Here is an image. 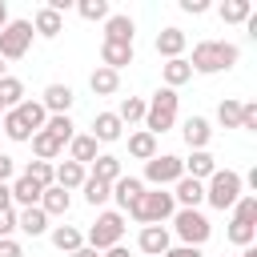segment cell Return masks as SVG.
I'll return each mask as SVG.
<instances>
[{"label": "cell", "mask_w": 257, "mask_h": 257, "mask_svg": "<svg viewBox=\"0 0 257 257\" xmlns=\"http://www.w3.org/2000/svg\"><path fill=\"white\" fill-rule=\"evenodd\" d=\"M80 189H84V201H88L92 209H100V205L108 201V189H112V185H104V181H96V177H84Z\"/></svg>", "instance_id": "obj_38"}, {"label": "cell", "mask_w": 257, "mask_h": 257, "mask_svg": "<svg viewBox=\"0 0 257 257\" xmlns=\"http://www.w3.org/2000/svg\"><path fill=\"white\" fill-rule=\"evenodd\" d=\"M120 237H124V213H116V209H104V213H96V221L88 225V233H84V245H88V249H96V253H104V249L120 245Z\"/></svg>", "instance_id": "obj_4"}, {"label": "cell", "mask_w": 257, "mask_h": 257, "mask_svg": "<svg viewBox=\"0 0 257 257\" xmlns=\"http://www.w3.org/2000/svg\"><path fill=\"white\" fill-rule=\"evenodd\" d=\"M241 257H257V245H249V249H241Z\"/></svg>", "instance_id": "obj_53"}, {"label": "cell", "mask_w": 257, "mask_h": 257, "mask_svg": "<svg viewBox=\"0 0 257 257\" xmlns=\"http://www.w3.org/2000/svg\"><path fill=\"white\" fill-rule=\"evenodd\" d=\"M241 189H245V185H241V173H237V169H217V173L205 181V201H209L213 209L225 213V209L237 205Z\"/></svg>", "instance_id": "obj_5"}, {"label": "cell", "mask_w": 257, "mask_h": 257, "mask_svg": "<svg viewBox=\"0 0 257 257\" xmlns=\"http://www.w3.org/2000/svg\"><path fill=\"white\" fill-rule=\"evenodd\" d=\"M237 60H241L237 44H229V40H201V44H193L189 68L201 72V76H213V72H229Z\"/></svg>", "instance_id": "obj_1"}, {"label": "cell", "mask_w": 257, "mask_h": 257, "mask_svg": "<svg viewBox=\"0 0 257 257\" xmlns=\"http://www.w3.org/2000/svg\"><path fill=\"white\" fill-rule=\"evenodd\" d=\"M181 52H185V32H181V28H173V24H169V28H161V32H157V56L177 60Z\"/></svg>", "instance_id": "obj_22"}, {"label": "cell", "mask_w": 257, "mask_h": 257, "mask_svg": "<svg viewBox=\"0 0 257 257\" xmlns=\"http://www.w3.org/2000/svg\"><path fill=\"white\" fill-rule=\"evenodd\" d=\"M0 257H24L20 241H16V237H0Z\"/></svg>", "instance_id": "obj_46"}, {"label": "cell", "mask_w": 257, "mask_h": 257, "mask_svg": "<svg viewBox=\"0 0 257 257\" xmlns=\"http://www.w3.org/2000/svg\"><path fill=\"white\" fill-rule=\"evenodd\" d=\"M161 80H165V88H181V84H189L193 80V68H189V60L185 56H177V60H165L161 64Z\"/></svg>", "instance_id": "obj_24"}, {"label": "cell", "mask_w": 257, "mask_h": 257, "mask_svg": "<svg viewBox=\"0 0 257 257\" xmlns=\"http://www.w3.org/2000/svg\"><path fill=\"white\" fill-rule=\"evenodd\" d=\"M185 177V165H181V157H173V153H157L153 161H145V189L153 185V189H165V185H177Z\"/></svg>", "instance_id": "obj_8"}, {"label": "cell", "mask_w": 257, "mask_h": 257, "mask_svg": "<svg viewBox=\"0 0 257 257\" xmlns=\"http://www.w3.org/2000/svg\"><path fill=\"white\" fill-rule=\"evenodd\" d=\"M120 133H124V124L116 120V112H96L92 116V141L96 145H112V141H120Z\"/></svg>", "instance_id": "obj_13"}, {"label": "cell", "mask_w": 257, "mask_h": 257, "mask_svg": "<svg viewBox=\"0 0 257 257\" xmlns=\"http://www.w3.org/2000/svg\"><path fill=\"white\" fill-rule=\"evenodd\" d=\"M0 128H4V137H8V141H16V145L32 141V128L20 120V112H16V108H8V112L0 116Z\"/></svg>", "instance_id": "obj_30"}, {"label": "cell", "mask_w": 257, "mask_h": 257, "mask_svg": "<svg viewBox=\"0 0 257 257\" xmlns=\"http://www.w3.org/2000/svg\"><path fill=\"white\" fill-rule=\"evenodd\" d=\"M233 221L257 225V197H253V193H241V197H237V205H233Z\"/></svg>", "instance_id": "obj_39"}, {"label": "cell", "mask_w": 257, "mask_h": 257, "mask_svg": "<svg viewBox=\"0 0 257 257\" xmlns=\"http://www.w3.org/2000/svg\"><path fill=\"white\" fill-rule=\"evenodd\" d=\"M100 257H128V249H124V245H112V249H104Z\"/></svg>", "instance_id": "obj_50"}, {"label": "cell", "mask_w": 257, "mask_h": 257, "mask_svg": "<svg viewBox=\"0 0 257 257\" xmlns=\"http://www.w3.org/2000/svg\"><path fill=\"white\" fill-rule=\"evenodd\" d=\"M217 16H221L225 24H245V20L253 16V0H225V4L217 8Z\"/></svg>", "instance_id": "obj_32"}, {"label": "cell", "mask_w": 257, "mask_h": 257, "mask_svg": "<svg viewBox=\"0 0 257 257\" xmlns=\"http://www.w3.org/2000/svg\"><path fill=\"white\" fill-rule=\"evenodd\" d=\"M48 241H52L60 253H76V249L84 245V233H80L76 225H52V229H48Z\"/></svg>", "instance_id": "obj_26"}, {"label": "cell", "mask_w": 257, "mask_h": 257, "mask_svg": "<svg viewBox=\"0 0 257 257\" xmlns=\"http://www.w3.org/2000/svg\"><path fill=\"white\" fill-rule=\"evenodd\" d=\"M84 177H88V169H84V165H76V161H60V165L52 169V185H60L64 193L80 189V185H84Z\"/></svg>", "instance_id": "obj_19"}, {"label": "cell", "mask_w": 257, "mask_h": 257, "mask_svg": "<svg viewBox=\"0 0 257 257\" xmlns=\"http://www.w3.org/2000/svg\"><path fill=\"white\" fill-rule=\"evenodd\" d=\"M181 137H185V145L197 153V149H209V141H213V124L205 120V116H189L185 124H181Z\"/></svg>", "instance_id": "obj_14"}, {"label": "cell", "mask_w": 257, "mask_h": 257, "mask_svg": "<svg viewBox=\"0 0 257 257\" xmlns=\"http://www.w3.org/2000/svg\"><path fill=\"white\" fill-rule=\"evenodd\" d=\"M165 257H205L201 249H193V245H169V253Z\"/></svg>", "instance_id": "obj_48"}, {"label": "cell", "mask_w": 257, "mask_h": 257, "mask_svg": "<svg viewBox=\"0 0 257 257\" xmlns=\"http://www.w3.org/2000/svg\"><path fill=\"white\" fill-rule=\"evenodd\" d=\"M28 145H32V153H36V161H48V165L64 153V145H60L52 133H44V128H40V133H32V141H28Z\"/></svg>", "instance_id": "obj_27"}, {"label": "cell", "mask_w": 257, "mask_h": 257, "mask_svg": "<svg viewBox=\"0 0 257 257\" xmlns=\"http://www.w3.org/2000/svg\"><path fill=\"white\" fill-rule=\"evenodd\" d=\"M145 104H149V100H141V96H124L120 108H116V120H120V124H137V120H145Z\"/></svg>", "instance_id": "obj_35"}, {"label": "cell", "mask_w": 257, "mask_h": 257, "mask_svg": "<svg viewBox=\"0 0 257 257\" xmlns=\"http://www.w3.org/2000/svg\"><path fill=\"white\" fill-rule=\"evenodd\" d=\"M16 112H20V120H24V124H28L32 133H40V128H44V120H48L44 104H40V100H28V96H24L20 104H16Z\"/></svg>", "instance_id": "obj_33"}, {"label": "cell", "mask_w": 257, "mask_h": 257, "mask_svg": "<svg viewBox=\"0 0 257 257\" xmlns=\"http://www.w3.org/2000/svg\"><path fill=\"white\" fill-rule=\"evenodd\" d=\"M88 177H96V181L112 185L116 177H124V173H120V157H112V153H100V157L92 161V173H88Z\"/></svg>", "instance_id": "obj_31"}, {"label": "cell", "mask_w": 257, "mask_h": 257, "mask_svg": "<svg viewBox=\"0 0 257 257\" xmlns=\"http://www.w3.org/2000/svg\"><path fill=\"white\" fill-rule=\"evenodd\" d=\"M169 245H173L169 225H145V229L137 233V249H141V253H149V257H165V253H169Z\"/></svg>", "instance_id": "obj_9"}, {"label": "cell", "mask_w": 257, "mask_h": 257, "mask_svg": "<svg viewBox=\"0 0 257 257\" xmlns=\"http://www.w3.org/2000/svg\"><path fill=\"white\" fill-rule=\"evenodd\" d=\"M16 229H20L24 237H44L52 225H48V213H44L40 205H32V209H20V213H16Z\"/></svg>", "instance_id": "obj_17"}, {"label": "cell", "mask_w": 257, "mask_h": 257, "mask_svg": "<svg viewBox=\"0 0 257 257\" xmlns=\"http://www.w3.org/2000/svg\"><path fill=\"white\" fill-rule=\"evenodd\" d=\"M181 165H185V177H193V181H209V177L217 173V157H213L209 149H197V153H189Z\"/></svg>", "instance_id": "obj_15"}, {"label": "cell", "mask_w": 257, "mask_h": 257, "mask_svg": "<svg viewBox=\"0 0 257 257\" xmlns=\"http://www.w3.org/2000/svg\"><path fill=\"white\" fill-rule=\"evenodd\" d=\"M141 193H145V181H141V177H116V181H112V189H108V197H112L124 213H128V205H137V197H141Z\"/></svg>", "instance_id": "obj_16"}, {"label": "cell", "mask_w": 257, "mask_h": 257, "mask_svg": "<svg viewBox=\"0 0 257 257\" xmlns=\"http://www.w3.org/2000/svg\"><path fill=\"white\" fill-rule=\"evenodd\" d=\"M76 12H80L84 20H108V16H112L108 0H76Z\"/></svg>", "instance_id": "obj_41"}, {"label": "cell", "mask_w": 257, "mask_h": 257, "mask_svg": "<svg viewBox=\"0 0 257 257\" xmlns=\"http://www.w3.org/2000/svg\"><path fill=\"white\" fill-rule=\"evenodd\" d=\"M32 32H36V36H44V40H56V36L64 32V16H60V12H52V8L44 4V8H36V16H32Z\"/></svg>", "instance_id": "obj_18"}, {"label": "cell", "mask_w": 257, "mask_h": 257, "mask_svg": "<svg viewBox=\"0 0 257 257\" xmlns=\"http://www.w3.org/2000/svg\"><path fill=\"white\" fill-rule=\"evenodd\" d=\"M4 24H8V4L0 0V28H4Z\"/></svg>", "instance_id": "obj_52"}, {"label": "cell", "mask_w": 257, "mask_h": 257, "mask_svg": "<svg viewBox=\"0 0 257 257\" xmlns=\"http://www.w3.org/2000/svg\"><path fill=\"white\" fill-rule=\"evenodd\" d=\"M217 124H221V128H237V124H241V100L225 96V100L217 104Z\"/></svg>", "instance_id": "obj_36"}, {"label": "cell", "mask_w": 257, "mask_h": 257, "mask_svg": "<svg viewBox=\"0 0 257 257\" xmlns=\"http://www.w3.org/2000/svg\"><path fill=\"white\" fill-rule=\"evenodd\" d=\"M72 88L68 84H48L44 92H40V104H44V112L48 116H68V108H72Z\"/></svg>", "instance_id": "obj_10"}, {"label": "cell", "mask_w": 257, "mask_h": 257, "mask_svg": "<svg viewBox=\"0 0 257 257\" xmlns=\"http://www.w3.org/2000/svg\"><path fill=\"white\" fill-rule=\"evenodd\" d=\"M0 209H12V193H8V185H0Z\"/></svg>", "instance_id": "obj_49"}, {"label": "cell", "mask_w": 257, "mask_h": 257, "mask_svg": "<svg viewBox=\"0 0 257 257\" xmlns=\"http://www.w3.org/2000/svg\"><path fill=\"white\" fill-rule=\"evenodd\" d=\"M177 92L173 88H157L153 92V100L145 104V133H153V137H161V133H169L173 124H177Z\"/></svg>", "instance_id": "obj_3"}, {"label": "cell", "mask_w": 257, "mask_h": 257, "mask_svg": "<svg viewBox=\"0 0 257 257\" xmlns=\"http://www.w3.org/2000/svg\"><path fill=\"white\" fill-rule=\"evenodd\" d=\"M68 257H100V253H96V249H88V245H80V249H76V253H68Z\"/></svg>", "instance_id": "obj_51"}, {"label": "cell", "mask_w": 257, "mask_h": 257, "mask_svg": "<svg viewBox=\"0 0 257 257\" xmlns=\"http://www.w3.org/2000/svg\"><path fill=\"white\" fill-rule=\"evenodd\" d=\"M128 157H137V161H153V157H157V137L145 133V128L128 133Z\"/></svg>", "instance_id": "obj_29"}, {"label": "cell", "mask_w": 257, "mask_h": 257, "mask_svg": "<svg viewBox=\"0 0 257 257\" xmlns=\"http://www.w3.org/2000/svg\"><path fill=\"white\" fill-rule=\"evenodd\" d=\"M88 88H92L96 96H116V92H120V72H112V68L96 64V68H92V76H88Z\"/></svg>", "instance_id": "obj_25"}, {"label": "cell", "mask_w": 257, "mask_h": 257, "mask_svg": "<svg viewBox=\"0 0 257 257\" xmlns=\"http://www.w3.org/2000/svg\"><path fill=\"white\" fill-rule=\"evenodd\" d=\"M32 20H8L4 28H0V60L8 64V60H20V56H28V48H32Z\"/></svg>", "instance_id": "obj_7"}, {"label": "cell", "mask_w": 257, "mask_h": 257, "mask_svg": "<svg viewBox=\"0 0 257 257\" xmlns=\"http://www.w3.org/2000/svg\"><path fill=\"white\" fill-rule=\"evenodd\" d=\"M16 233V209H0V237Z\"/></svg>", "instance_id": "obj_44"}, {"label": "cell", "mask_w": 257, "mask_h": 257, "mask_svg": "<svg viewBox=\"0 0 257 257\" xmlns=\"http://www.w3.org/2000/svg\"><path fill=\"white\" fill-rule=\"evenodd\" d=\"M173 213H177V201L165 189H145L137 197V205H128V217L137 225H165V221H173Z\"/></svg>", "instance_id": "obj_2"}, {"label": "cell", "mask_w": 257, "mask_h": 257, "mask_svg": "<svg viewBox=\"0 0 257 257\" xmlns=\"http://www.w3.org/2000/svg\"><path fill=\"white\" fill-rule=\"evenodd\" d=\"M181 12H189V16H201V12H209V0H181Z\"/></svg>", "instance_id": "obj_47"}, {"label": "cell", "mask_w": 257, "mask_h": 257, "mask_svg": "<svg viewBox=\"0 0 257 257\" xmlns=\"http://www.w3.org/2000/svg\"><path fill=\"white\" fill-rule=\"evenodd\" d=\"M133 36H137V24H133L128 12H112V16L104 20V40H112V44H133Z\"/></svg>", "instance_id": "obj_12"}, {"label": "cell", "mask_w": 257, "mask_h": 257, "mask_svg": "<svg viewBox=\"0 0 257 257\" xmlns=\"http://www.w3.org/2000/svg\"><path fill=\"white\" fill-rule=\"evenodd\" d=\"M52 169H56V165H48V161H32V165L24 169V177H32L40 189H48V185H52Z\"/></svg>", "instance_id": "obj_42"}, {"label": "cell", "mask_w": 257, "mask_h": 257, "mask_svg": "<svg viewBox=\"0 0 257 257\" xmlns=\"http://www.w3.org/2000/svg\"><path fill=\"white\" fill-rule=\"evenodd\" d=\"M173 233L181 237V245L201 249V245L209 241L213 225H209V217H205L201 209H177V213H173Z\"/></svg>", "instance_id": "obj_6"}, {"label": "cell", "mask_w": 257, "mask_h": 257, "mask_svg": "<svg viewBox=\"0 0 257 257\" xmlns=\"http://www.w3.org/2000/svg\"><path fill=\"white\" fill-rule=\"evenodd\" d=\"M237 128L257 133V100H245V104H241V124H237Z\"/></svg>", "instance_id": "obj_43"}, {"label": "cell", "mask_w": 257, "mask_h": 257, "mask_svg": "<svg viewBox=\"0 0 257 257\" xmlns=\"http://www.w3.org/2000/svg\"><path fill=\"white\" fill-rule=\"evenodd\" d=\"M100 64L120 72L124 64H133V44H112V40H100Z\"/></svg>", "instance_id": "obj_23"}, {"label": "cell", "mask_w": 257, "mask_h": 257, "mask_svg": "<svg viewBox=\"0 0 257 257\" xmlns=\"http://www.w3.org/2000/svg\"><path fill=\"white\" fill-rule=\"evenodd\" d=\"M0 116H4V104H0Z\"/></svg>", "instance_id": "obj_55"}, {"label": "cell", "mask_w": 257, "mask_h": 257, "mask_svg": "<svg viewBox=\"0 0 257 257\" xmlns=\"http://www.w3.org/2000/svg\"><path fill=\"white\" fill-rule=\"evenodd\" d=\"M4 76H8V64H4V60H0V80H4Z\"/></svg>", "instance_id": "obj_54"}, {"label": "cell", "mask_w": 257, "mask_h": 257, "mask_svg": "<svg viewBox=\"0 0 257 257\" xmlns=\"http://www.w3.org/2000/svg\"><path fill=\"white\" fill-rule=\"evenodd\" d=\"M44 133H52L60 145H68V141L76 137V124H72V116H48V120H44Z\"/></svg>", "instance_id": "obj_37"}, {"label": "cell", "mask_w": 257, "mask_h": 257, "mask_svg": "<svg viewBox=\"0 0 257 257\" xmlns=\"http://www.w3.org/2000/svg\"><path fill=\"white\" fill-rule=\"evenodd\" d=\"M225 237H229L233 245H241V249H249V245H253V237H257V225H245V221H229V229H225Z\"/></svg>", "instance_id": "obj_40"}, {"label": "cell", "mask_w": 257, "mask_h": 257, "mask_svg": "<svg viewBox=\"0 0 257 257\" xmlns=\"http://www.w3.org/2000/svg\"><path fill=\"white\" fill-rule=\"evenodd\" d=\"M96 157H100V145H96L88 133H76V137L68 141V161H76V165H84V169H88Z\"/></svg>", "instance_id": "obj_21"}, {"label": "cell", "mask_w": 257, "mask_h": 257, "mask_svg": "<svg viewBox=\"0 0 257 257\" xmlns=\"http://www.w3.org/2000/svg\"><path fill=\"white\" fill-rule=\"evenodd\" d=\"M8 193H12V205L32 209V205H40V193H44V189H40L32 177H24V173H20V177H12V181H8Z\"/></svg>", "instance_id": "obj_11"}, {"label": "cell", "mask_w": 257, "mask_h": 257, "mask_svg": "<svg viewBox=\"0 0 257 257\" xmlns=\"http://www.w3.org/2000/svg\"><path fill=\"white\" fill-rule=\"evenodd\" d=\"M68 205H72V197H68L60 185H48V189L40 193V209H44L48 217H64V213H68Z\"/></svg>", "instance_id": "obj_28"}, {"label": "cell", "mask_w": 257, "mask_h": 257, "mask_svg": "<svg viewBox=\"0 0 257 257\" xmlns=\"http://www.w3.org/2000/svg\"><path fill=\"white\" fill-rule=\"evenodd\" d=\"M20 100H24V80H20V76H4V80H0V104H4V112L16 108Z\"/></svg>", "instance_id": "obj_34"}, {"label": "cell", "mask_w": 257, "mask_h": 257, "mask_svg": "<svg viewBox=\"0 0 257 257\" xmlns=\"http://www.w3.org/2000/svg\"><path fill=\"white\" fill-rule=\"evenodd\" d=\"M12 177H16V161H12L8 153H0V185H8Z\"/></svg>", "instance_id": "obj_45"}, {"label": "cell", "mask_w": 257, "mask_h": 257, "mask_svg": "<svg viewBox=\"0 0 257 257\" xmlns=\"http://www.w3.org/2000/svg\"><path fill=\"white\" fill-rule=\"evenodd\" d=\"M173 201H177L181 209H197V205L205 201V181H193V177H181V181L173 185Z\"/></svg>", "instance_id": "obj_20"}]
</instances>
